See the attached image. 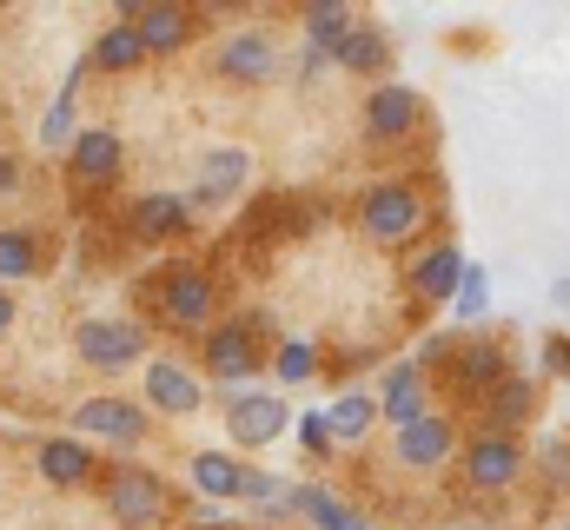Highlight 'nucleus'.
I'll list each match as a JSON object with an SVG mask.
<instances>
[{"label":"nucleus","instance_id":"29","mask_svg":"<svg viewBox=\"0 0 570 530\" xmlns=\"http://www.w3.org/2000/svg\"><path fill=\"white\" fill-rule=\"evenodd\" d=\"M33 272H40V246H33V233L0 226V278H33Z\"/></svg>","mask_w":570,"mask_h":530},{"label":"nucleus","instance_id":"15","mask_svg":"<svg viewBox=\"0 0 570 530\" xmlns=\"http://www.w3.org/2000/svg\"><path fill=\"white\" fill-rule=\"evenodd\" d=\"M87 67H94V60H80V67L67 73V87L53 94V107L40 114V146H47V153H73V139H80V80H87Z\"/></svg>","mask_w":570,"mask_h":530},{"label":"nucleus","instance_id":"16","mask_svg":"<svg viewBox=\"0 0 570 530\" xmlns=\"http://www.w3.org/2000/svg\"><path fill=\"white\" fill-rule=\"evenodd\" d=\"M458 285H464V253H458V246H425L419 265H412V292L431 298V305H451Z\"/></svg>","mask_w":570,"mask_h":530},{"label":"nucleus","instance_id":"22","mask_svg":"<svg viewBox=\"0 0 570 530\" xmlns=\"http://www.w3.org/2000/svg\"><path fill=\"white\" fill-rule=\"evenodd\" d=\"M358 20H352V7L345 0H318L312 13H305V53H325V60H338V47H345V33H352Z\"/></svg>","mask_w":570,"mask_h":530},{"label":"nucleus","instance_id":"14","mask_svg":"<svg viewBox=\"0 0 570 530\" xmlns=\"http://www.w3.org/2000/svg\"><path fill=\"white\" fill-rule=\"evenodd\" d=\"M33 464H40V478H47L53 491H80V484H94V471H100V458H94L87 438H47Z\"/></svg>","mask_w":570,"mask_h":530},{"label":"nucleus","instance_id":"21","mask_svg":"<svg viewBox=\"0 0 570 530\" xmlns=\"http://www.w3.org/2000/svg\"><path fill=\"white\" fill-rule=\"evenodd\" d=\"M186 478H193V491L213 504V498H239V484H246V464H239L233 451H199V458L186 464Z\"/></svg>","mask_w":570,"mask_h":530},{"label":"nucleus","instance_id":"37","mask_svg":"<svg viewBox=\"0 0 570 530\" xmlns=\"http://www.w3.org/2000/svg\"><path fill=\"white\" fill-rule=\"evenodd\" d=\"M558 530H570V524H558Z\"/></svg>","mask_w":570,"mask_h":530},{"label":"nucleus","instance_id":"3","mask_svg":"<svg viewBox=\"0 0 570 530\" xmlns=\"http://www.w3.org/2000/svg\"><path fill=\"white\" fill-rule=\"evenodd\" d=\"M259 325L266 318H233V325H213L199 345H206V379L213 385H226V392L239 398L246 379H259Z\"/></svg>","mask_w":570,"mask_h":530},{"label":"nucleus","instance_id":"5","mask_svg":"<svg viewBox=\"0 0 570 530\" xmlns=\"http://www.w3.org/2000/svg\"><path fill=\"white\" fill-rule=\"evenodd\" d=\"M100 491H107L114 524H127V530H153L159 518H166V484H159V471L120 464V471H107V478H100Z\"/></svg>","mask_w":570,"mask_h":530},{"label":"nucleus","instance_id":"28","mask_svg":"<svg viewBox=\"0 0 570 530\" xmlns=\"http://www.w3.org/2000/svg\"><path fill=\"white\" fill-rule=\"evenodd\" d=\"M338 67H352V73H379V67H385V33H379V27H352L345 47H338Z\"/></svg>","mask_w":570,"mask_h":530},{"label":"nucleus","instance_id":"32","mask_svg":"<svg viewBox=\"0 0 570 530\" xmlns=\"http://www.w3.org/2000/svg\"><path fill=\"white\" fill-rule=\"evenodd\" d=\"M298 444H305V458H325V451H332V424H325V411H305V418H298Z\"/></svg>","mask_w":570,"mask_h":530},{"label":"nucleus","instance_id":"1","mask_svg":"<svg viewBox=\"0 0 570 530\" xmlns=\"http://www.w3.org/2000/svg\"><path fill=\"white\" fill-rule=\"evenodd\" d=\"M358 226H365V239H379V246H405V239L425 226V193L405 186V179H379V186H365V199H358Z\"/></svg>","mask_w":570,"mask_h":530},{"label":"nucleus","instance_id":"25","mask_svg":"<svg viewBox=\"0 0 570 530\" xmlns=\"http://www.w3.org/2000/svg\"><path fill=\"white\" fill-rule=\"evenodd\" d=\"M504 379H511V372H504V352H498L491 338H478V345L458 352V385H464V392H498Z\"/></svg>","mask_w":570,"mask_h":530},{"label":"nucleus","instance_id":"31","mask_svg":"<svg viewBox=\"0 0 570 530\" xmlns=\"http://www.w3.org/2000/svg\"><path fill=\"white\" fill-rule=\"evenodd\" d=\"M484 298H491V292H484V265H464V285H458L451 312H458L464 325H478V318H484Z\"/></svg>","mask_w":570,"mask_h":530},{"label":"nucleus","instance_id":"26","mask_svg":"<svg viewBox=\"0 0 570 530\" xmlns=\"http://www.w3.org/2000/svg\"><path fill=\"white\" fill-rule=\"evenodd\" d=\"M179 226H193L186 199H173V193H146V199H134V233H140V239H166V233H179Z\"/></svg>","mask_w":570,"mask_h":530},{"label":"nucleus","instance_id":"9","mask_svg":"<svg viewBox=\"0 0 570 530\" xmlns=\"http://www.w3.org/2000/svg\"><path fill=\"white\" fill-rule=\"evenodd\" d=\"M246 173H253V159H246L239 146H219V153H206V159H199V186L186 193V213H193V219H206L219 199H233V193L246 186Z\"/></svg>","mask_w":570,"mask_h":530},{"label":"nucleus","instance_id":"30","mask_svg":"<svg viewBox=\"0 0 570 530\" xmlns=\"http://www.w3.org/2000/svg\"><path fill=\"white\" fill-rule=\"evenodd\" d=\"M318 372V345H305V338H285L279 352H273V379L279 385H305Z\"/></svg>","mask_w":570,"mask_h":530},{"label":"nucleus","instance_id":"18","mask_svg":"<svg viewBox=\"0 0 570 530\" xmlns=\"http://www.w3.org/2000/svg\"><path fill=\"white\" fill-rule=\"evenodd\" d=\"M419 114H425V107H419L412 87H379V94L365 100V132H372V139H405V132L419 127Z\"/></svg>","mask_w":570,"mask_h":530},{"label":"nucleus","instance_id":"2","mask_svg":"<svg viewBox=\"0 0 570 530\" xmlns=\"http://www.w3.org/2000/svg\"><path fill=\"white\" fill-rule=\"evenodd\" d=\"M153 305H159V318H166L173 332H199V338H206V332H213V305H219V292H213V278H206L199 265H166Z\"/></svg>","mask_w":570,"mask_h":530},{"label":"nucleus","instance_id":"24","mask_svg":"<svg viewBox=\"0 0 570 530\" xmlns=\"http://www.w3.org/2000/svg\"><path fill=\"white\" fill-rule=\"evenodd\" d=\"M325 424H332V444H358V438L379 424V398L372 392H338L332 411H325Z\"/></svg>","mask_w":570,"mask_h":530},{"label":"nucleus","instance_id":"34","mask_svg":"<svg viewBox=\"0 0 570 530\" xmlns=\"http://www.w3.org/2000/svg\"><path fill=\"white\" fill-rule=\"evenodd\" d=\"M20 186V159L13 153H0V193H13Z\"/></svg>","mask_w":570,"mask_h":530},{"label":"nucleus","instance_id":"7","mask_svg":"<svg viewBox=\"0 0 570 530\" xmlns=\"http://www.w3.org/2000/svg\"><path fill=\"white\" fill-rule=\"evenodd\" d=\"M518 471H524L518 438L484 431V438H471V444H464V484H471V491H511V484H518Z\"/></svg>","mask_w":570,"mask_h":530},{"label":"nucleus","instance_id":"11","mask_svg":"<svg viewBox=\"0 0 570 530\" xmlns=\"http://www.w3.org/2000/svg\"><path fill=\"white\" fill-rule=\"evenodd\" d=\"M140 385H146V404H153V411H166V418H193V411L206 404V385H199L179 359H153Z\"/></svg>","mask_w":570,"mask_h":530},{"label":"nucleus","instance_id":"10","mask_svg":"<svg viewBox=\"0 0 570 530\" xmlns=\"http://www.w3.org/2000/svg\"><path fill=\"white\" fill-rule=\"evenodd\" d=\"M120 20H134V27H140L146 60L179 53V47L193 40V7H140V0H120Z\"/></svg>","mask_w":570,"mask_h":530},{"label":"nucleus","instance_id":"6","mask_svg":"<svg viewBox=\"0 0 570 530\" xmlns=\"http://www.w3.org/2000/svg\"><path fill=\"white\" fill-rule=\"evenodd\" d=\"M73 431L107 438V444H146L153 438V418H146V404H134V398H87V404H73Z\"/></svg>","mask_w":570,"mask_h":530},{"label":"nucleus","instance_id":"20","mask_svg":"<svg viewBox=\"0 0 570 530\" xmlns=\"http://www.w3.org/2000/svg\"><path fill=\"white\" fill-rule=\"evenodd\" d=\"M292 518H305L312 530H372L352 504H338L325 484H292Z\"/></svg>","mask_w":570,"mask_h":530},{"label":"nucleus","instance_id":"4","mask_svg":"<svg viewBox=\"0 0 570 530\" xmlns=\"http://www.w3.org/2000/svg\"><path fill=\"white\" fill-rule=\"evenodd\" d=\"M73 352L94 372H127V365L146 359V325H134V318H80L73 325Z\"/></svg>","mask_w":570,"mask_h":530},{"label":"nucleus","instance_id":"36","mask_svg":"<svg viewBox=\"0 0 570 530\" xmlns=\"http://www.w3.org/2000/svg\"><path fill=\"white\" fill-rule=\"evenodd\" d=\"M7 325H13V298L0 292V338H7Z\"/></svg>","mask_w":570,"mask_h":530},{"label":"nucleus","instance_id":"23","mask_svg":"<svg viewBox=\"0 0 570 530\" xmlns=\"http://www.w3.org/2000/svg\"><path fill=\"white\" fill-rule=\"evenodd\" d=\"M87 60H94L100 73H134V67L146 60L140 27H134V20H114V27H107V33L94 40V53H87Z\"/></svg>","mask_w":570,"mask_h":530},{"label":"nucleus","instance_id":"27","mask_svg":"<svg viewBox=\"0 0 570 530\" xmlns=\"http://www.w3.org/2000/svg\"><path fill=\"white\" fill-rule=\"evenodd\" d=\"M531 379H504V385H498V392H491V431H504V438H511V424H524V418H531Z\"/></svg>","mask_w":570,"mask_h":530},{"label":"nucleus","instance_id":"8","mask_svg":"<svg viewBox=\"0 0 570 530\" xmlns=\"http://www.w3.org/2000/svg\"><path fill=\"white\" fill-rule=\"evenodd\" d=\"M285 424V398L279 392H239V398H226V431H233V444L239 451H259V444H273Z\"/></svg>","mask_w":570,"mask_h":530},{"label":"nucleus","instance_id":"19","mask_svg":"<svg viewBox=\"0 0 570 530\" xmlns=\"http://www.w3.org/2000/svg\"><path fill=\"white\" fill-rule=\"evenodd\" d=\"M379 418H392L399 431L425 418V372H419V365H392V372H385V392H379Z\"/></svg>","mask_w":570,"mask_h":530},{"label":"nucleus","instance_id":"35","mask_svg":"<svg viewBox=\"0 0 570 530\" xmlns=\"http://www.w3.org/2000/svg\"><path fill=\"white\" fill-rule=\"evenodd\" d=\"M551 305H558V312H570V278H558V285H551Z\"/></svg>","mask_w":570,"mask_h":530},{"label":"nucleus","instance_id":"13","mask_svg":"<svg viewBox=\"0 0 570 530\" xmlns=\"http://www.w3.org/2000/svg\"><path fill=\"white\" fill-rule=\"evenodd\" d=\"M392 451H399V464L431 471V464H444V458L458 451V424H451V418H438V411H425L419 424H405V431L392 438Z\"/></svg>","mask_w":570,"mask_h":530},{"label":"nucleus","instance_id":"17","mask_svg":"<svg viewBox=\"0 0 570 530\" xmlns=\"http://www.w3.org/2000/svg\"><path fill=\"white\" fill-rule=\"evenodd\" d=\"M73 179L80 186H107L114 173H120V132L114 127H80V139H73Z\"/></svg>","mask_w":570,"mask_h":530},{"label":"nucleus","instance_id":"33","mask_svg":"<svg viewBox=\"0 0 570 530\" xmlns=\"http://www.w3.org/2000/svg\"><path fill=\"white\" fill-rule=\"evenodd\" d=\"M544 365H551V372H570V338H551V345H544Z\"/></svg>","mask_w":570,"mask_h":530},{"label":"nucleus","instance_id":"12","mask_svg":"<svg viewBox=\"0 0 570 530\" xmlns=\"http://www.w3.org/2000/svg\"><path fill=\"white\" fill-rule=\"evenodd\" d=\"M226 80H246V87H259V80H273L279 73V47H273V33L266 27H246V33H233L226 47H219V60H213Z\"/></svg>","mask_w":570,"mask_h":530}]
</instances>
